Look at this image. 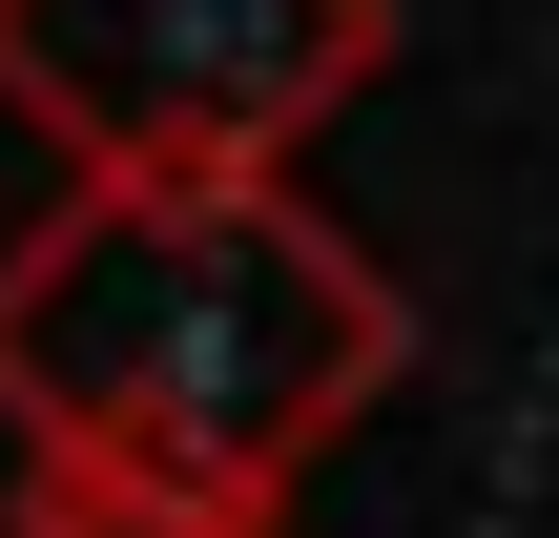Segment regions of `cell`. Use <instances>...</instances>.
<instances>
[{"mask_svg":"<svg viewBox=\"0 0 559 538\" xmlns=\"http://www.w3.org/2000/svg\"><path fill=\"white\" fill-rule=\"evenodd\" d=\"M394 352H415L394 270L290 166H228V187H62L0 249V415L21 435L166 456V477H228V498H290L394 394Z\"/></svg>","mask_w":559,"mask_h":538,"instance_id":"6da1fadb","label":"cell"},{"mask_svg":"<svg viewBox=\"0 0 559 538\" xmlns=\"http://www.w3.org/2000/svg\"><path fill=\"white\" fill-rule=\"evenodd\" d=\"M373 62H394V0H0V104L83 187L290 166Z\"/></svg>","mask_w":559,"mask_h":538,"instance_id":"7a4b0ae2","label":"cell"},{"mask_svg":"<svg viewBox=\"0 0 559 538\" xmlns=\"http://www.w3.org/2000/svg\"><path fill=\"white\" fill-rule=\"evenodd\" d=\"M0 538H270V498L166 477V456H104V435H21V498H0Z\"/></svg>","mask_w":559,"mask_h":538,"instance_id":"3957f363","label":"cell"}]
</instances>
